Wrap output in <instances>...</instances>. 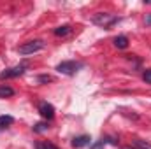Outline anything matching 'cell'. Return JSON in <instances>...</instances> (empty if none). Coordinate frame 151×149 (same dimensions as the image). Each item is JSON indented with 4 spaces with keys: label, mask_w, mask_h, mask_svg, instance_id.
I'll use <instances>...</instances> for the list:
<instances>
[{
    "label": "cell",
    "mask_w": 151,
    "mask_h": 149,
    "mask_svg": "<svg viewBox=\"0 0 151 149\" xmlns=\"http://www.w3.org/2000/svg\"><path fill=\"white\" fill-rule=\"evenodd\" d=\"M91 21H93L97 27L109 28V27H113L114 23L118 21V18H116L114 14H109V12H97V14L91 18Z\"/></svg>",
    "instance_id": "obj_1"
},
{
    "label": "cell",
    "mask_w": 151,
    "mask_h": 149,
    "mask_svg": "<svg viewBox=\"0 0 151 149\" xmlns=\"http://www.w3.org/2000/svg\"><path fill=\"white\" fill-rule=\"evenodd\" d=\"M44 47V42L42 40H28V42H23L19 47H18V51H19V54H34V53H37Z\"/></svg>",
    "instance_id": "obj_2"
},
{
    "label": "cell",
    "mask_w": 151,
    "mask_h": 149,
    "mask_svg": "<svg viewBox=\"0 0 151 149\" xmlns=\"http://www.w3.org/2000/svg\"><path fill=\"white\" fill-rule=\"evenodd\" d=\"M79 69V65L76 63V62H62L58 67H56V70L60 72V74H65V75H72L76 74V70Z\"/></svg>",
    "instance_id": "obj_3"
},
{
    "label": "cell",
    "mask_w": 151,
    "mask_h": 149,
    "mask_svg": "<svg viewBox=\"0 0 151 149\" xmlns=\"http://www.w3.org/2000/svg\"><path fill=\"white\" fill-rule=\"evenodd\" d=\"M25 72V65H18V67H12V69H7L5 72L0 74V79H9V77H18Z\"/></svg>",
    "instance_id": "obj_4"
},
{
    "label": "cell",
    "mask_w": 151,
    "mask_h": 149,
    "mask_svg": "<svg viewBox=\"0 0 151 149\" xmlns=\"http://www.w3.org/2000/svg\"><path fill=\"white\" fill-rule=\"evenodd\" d=\"M39 112H40V116H42V117L51 119V117L55 116V107H53L51 104H47V102H42V104L39 105Z\"/></svg>",
    "instance_id": "obj_5"
},
{
    "label": "cell",
    "mask_w": 151,
    "mask_h": 149,
    "mask_svg": "<svg viewBox=\"0 0 151 149\" xmlns=\"http://www.w3.org/2000/svg\"><path fill=\"white\" fill-rule=\"evenodd\" d=\"M90 140H91V139H90V137H88V135H79V137H74V139H72V148H84V146H88V144H90Z\"/></svg>",
    "instance_id": "obj_6"
},
{
    "label": "cell",
    "mask_w": 151,
    "mask_h": 149,
    "mask_svg": "<svg viewBox=\"0 0 151 149\" xmlns=\"http://www.w3.org/2000/svg\"><path fill=\"white\" fill-rule=\"evenodd\" d=\"M14 95V90L7 84H0V98H9Z\"/></svg>",
    "instance_id": "obj_7"
},
{
    "label": "cell",
    "mask_w": 151,
    "mask_h": 149,
    "mask_svg": "<svg viewBox=\"0 0 151 149\" xmlns=\"http://www.w3.org/2000/svg\"><path fill=\"white\" fill-rule=\"evenodd\" d=\"M114 46L119 47V49H125V47L128 46V39L125 37V35H119V37L114 39Z\"/></svg>",
    "instance_id": "obj_8"
},
{
    "label": "cell",
    "mask_w": 151,
    "mask_h": 149,
    "mask_svg": "<svg viewBox=\"0 0 151 149\" xmlns=\"http://www.w3.org/2000/svg\"><path fill=\"white\" fill-rule=\"evenodd\" d=\"M69 32H70V27H69V25H63V27L55 28V35H58V37H63V35H67Z\"/></svg>",
    "instance_id": "obj_9"
},
{
    "label": "cell",
    "mask_w": 151,
    "mask_h": 149,
    "mask_svg": "<svg viewBox=\"0 0 151 149\" xmlns=\"http://www.w3.org/2000/svg\"><path fill=\"white\" fill-rule=\"evenodd\" d=\"M12 123H14L12 116H0V128H5V126H9Z\"/></svg>",
    "instance_id": "obj_10"
},
{
    "label": "cell",
    "mask_w": 151,
    "mask_h": 149,
    "mask_svg": "<svg viewBox=\"0 0 151 149\" xmlns=\"http://www.w3.org/2000/svg\"><path fill=\"white\" fill-rule=\"evenodd\" d=\"M134 148L135 149H151V144H148V142H144V140H134Z\"/></svg>",
    "instance_id": "obj_11"
},
{
    "label": "cell",
    "mask_w": 151,
    "mask_h": 149,
    "mask_svg": "<svg viewBox=\"0 0 151 149\" xmlns=\"http://www.w3.org/2000/svg\"><path fill=\"white\" fill-rule=\"evenodd\" d=\"M35 149H58L56 146L49 144V142H37L35 144Z\"/></svg>",
    "instance_id": "obj_12"
},
{
    "label": "cell",
    "mask_w": 151,
    "mask_h": 149,
    "mask_svg": "<svg viewBox=\"0 0 151 149\" xmlns=\"http://www.w3.org/2000/svg\"><path fill=\"white\" fill-rule=\"evenodd\" d=\"M49 126L46 125V123H37L35 126H34V132H37V133H42V132H46Z\"/></svg>",
    "instance_id": "obj_13"
},
{
    "label": "cell",
    "mask_w": 151,
    "mask_h": 149,
    "mask_svg": "<svg viewBox=\"0 0 151 149\" xmlns=\"http://www.w3.org/2000/svg\"><path fill=\"white\" fill-rule=\"evenodd\" d=\"M142 77H144V81H146V82H150V84H151V69H150V70H146Z\"/></svg>",
    "instance_id": "obj_14"
},
{
    "label": "cell",
    "mask_w": 151,
    "mask_h": 149,
    "mask_svg": "<svg viewBox=\"0 0 151 149\" xmlns=\"http://www.w3.org/2000/svg\"><path fill=\"white\" fill-rule=\"evenodd\" d=\"M51 77L49 75H39V82H49Z\"/></svg>",
    "instance_id": "obj_15"
},
{
    "label": "cell",
    "mask_w": 151,
    "mask_h": 149,
    "mask_svg": "<svg viewBox=\"0 0 151 149\" xmlns=\"http://www.w3.org/2000/svg\"><path fill=\"white\" fill-rule=\"evenodd\" d=\"M146 25H151V14L146 18Z\"/></svg>",
    "instance_id": "obj_16"
},
{
    "label": "cell",
    "mask_w": 151,
    "mask_h": 149,
    "mask_svg": "<svg viewBox=\"0 0 151 149\" xmlns=\"http://www.w3.org/2000/svg\"><path fill=\"white\" fill-rule=\"evenodd\" d=\"M125 149H135V148H125Z\"/></svg>",
    "instance_id": "obj_17"
}]
</instances>
